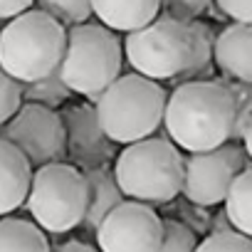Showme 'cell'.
Masks as SVG:
<instances>
[{"instance_id":"obj_21","label":"cell","mask_w":252,"mask_h":252,"mask_svg":"<svg viewBox=\"0 0 252 252\" xmlns=\"http://www.w3.org/2000/svg\"><path fill=\"white\" fill-rule=\"evenodd\" d=\"M222 82L227 84V89L232 92V99H235V129H232L230 141H240L245 126L252 116V82H240V79H230V77H222Z\"/></svg>"},{"instance_id":"obj_11","label":"cell","mask_w":252,"mask_h":252,"mask_svg":"<svg viewBox=\"0 0 252 252\" xmlns=\"http://www.w3.org/2000/svg\"><path fill=\"white\" fill-rule=\"evenodd\" d=\"M60 116L64 124L67 156L74 166L89 171L101 168L114 158V141L104 134L92 104H69Z\"/></svg>"},{"instance_id":"obj_5","label":"cell","mask_w":252,"mask_h":252,"mask_svg":"<svg viewBox=\"0 0 252 252\" xmlns=\"http://www.w3.org/2000/svg\"><path fill=\"white\" fill-rule=\"evenodd\" d=\"M124 47L114 30L106 25H69L67 45L60 62V77L74 94H84L92 101L121 74Z\"/></svg>"},{"instance_id":"obj_12","label":"cell","mask_w":252,"mask_h":252,"mask_svg":"<svg viewBox=\"0 0 252 252\" xmlns=\"http://www.w3.org/2000/svg\"><path fill=\"white\" fill-rule=\"evenodd\" d=\"M213 57L222 77L252 82V23H232L215 35Z\"/></svg>"},{"instance_id":"obj_23","label":"cell","mask_w":252,"mask_h":252,"mask_svg":"<svg viewBox=\"0 0 252 252\" xmlns=\"http://www.w3.org/2000/svg\"><path fill=\"white\" fill-rule=\"evenodd\" d=\"M198 247L195 232L181 222V220H163V237H161V250L163 252H190Z\"/></svg>"},{"instance_id":"obj_9","label":"cell","mask_w":252,"mask_h":252,"mask_svg":"<svg viewBox=\"0 0 252 252\" xmlns=\"http://www.w3.org/2000/svg\"><path fill=\"white\" fill-rule=\"evenodd\" d=\"M250 166V154L245 146H237L232 141H225L218 149L210 151H195L190 158H186V173H183V195L200 205L210 208L225 200L235 176Z\"/></svg>"},{"instance_id":"obj_25","label":"cell","mask_w":252,"mask_h":252,"mask_svg":"<svg viewBox=\"0 0 252 252\" xmlns=\"http://www.w3.org/2000/svg\"><path fill=\"white\" fill-rule=\"evenodd\" d=\"M210 3L213 0H161V15L193 23L210 8Z\"/></svg>"},{"instance_id":"obj_14","label":"cell","mask_w":252,"mask_h":252,"mask_svg":"<svg viewBox=\"0 0 252 252\" xmlns=\"http://www.w3.org/2000/svg\"><path fill=\"white\" fill-rule=\"evenodd\" d=\"M92 13L114 32H131L161 13V0H92Z\"/></svg>"},{"instance_id":"obj_4","label":"cell","mask_w":252,"mask_h":252,"mask_svg":"<svg viewBox=\"0 0 252 252\" xmlns=\"http://www.w3.org/2000/svg\"><path fill=\"white\" fill-rule=\"evenodd\" d=\"M64 45V25L40 8H28L0 30V67L23 84L40 79L60 67Z\"/></svg>"},{"instance_id":"obj_26","label":"cell","mask_w":252,"mask_h":252,"mask_svg":"<svg viewBox=\"0 0 252 252\" xmlns=\"http://www.w3.org/2000/svg\"><path fill=\"white\" fill-rule=\"evenodd\" d=\"M220 13L235 23H252V0H215Z\"/></svg>"},{"instance_id":"obj_27","label":"cell","mask_w":252,"mask_h":252,"mask_svg":"<svg viewBox=\"0 0 252 252\" xmlns=\"http://www.w3.org/2000/svg\"><path fill=\"white\" fill-rule=\"evenodd\" d=\"M32 3H35V0H0V20H10V18L20 15Z\"/></svg>"},{"instance_id":"obj_1","label":"cell","mask_w":252,"mask_h":252,"mask_svg":"<svg viewBox=\"0 0 252 252\" xmlns=\"http://www.w3.org/2000/svg\"><path fill=\"white\" fill-rule=\"evenodd\" d=\"M163 126L171 141L188 154L218 149L232 139V92L222 79L181 82L166 101Z\"/></svg>"},{"instance_id":"obj_6","label":"cell","mask_w":252,"mask_h":252,"mask_svg":"<svg viewBox=\"0 0 252 252\" xmlns=\"http://www.w3.org/2000/svg\"><path fill=\"white\" fill-rule=\"evenodd\" d=\"M25 205L45 232H69L82 225L87 210V178L72 163L50 161L37 166Z\"/></svg>"},{"instance_id":"obj_7","label":"cell","mask_w":252,"mask_h":252,"mask_svg":"<svg viewBox=\"0 0 252 252\" xmlns=\"http://www.w3.org/2000/svg\"><path fill=\"white\" fill-rule=\"evenodd\" d=\"M195 32L190 23L161 15L149 25L131 30L124 42V55L134 72L151 79H176L193 57Z\"/></svg>"},{"instance_id":"obj_24","label":"cell","mask_w":252,"mask_h":252,"mask_svg":"<svg viewBox=\"0 0 252 252\" xmlns=\"http://www.w3.org/2000/svg\"><path fill=\"white\" fill-rule=\"evenodd\" d=\"M23 106V82L0 67V126L10 121Z\"/></svg>"},{"instance_id":"obj_22","label":"cell","mask_w":252,"mask_h":252,"mask_svg":"<svg viewBox=\"0 0 252 252\" xmlns=\"http://www.w3.org/2000/svg\"><path fill=\"white\" fill-rule=\"evenodd\" d=\"M198 250H227V252H252V237L235 230V227H222L213 230L203 242H198Z\"/></svg>"},{"instance_id":"obj_18","label":"cell","mask_w":252,"mask_h":252,"mask_svg":"<svg viewBox=\"0 0 252 252\" xmlns=\"http://www.w3.org/2000/svg\"><path fill=\"white\" fill-rule=\"evenodd\" d=\"M193 32H195V47H193V57H190V64L176 77L178 82H190V79H208L210 77V69L215 64V57H213V45H215V35L213 30L200 23V20H193Z\"/></svg>"},{"instance_id":"obj_10","label":"cell","mask_w":252,"mask_h":252,"mask_svg":"<svg viewBox=\"0 0 252 252\" xmlns=\"http://www.w3.org/2000/svg\"><path fill=\"white\" fill-rule=\"evenodd\" d=\"M104 252H156L161 250L163 220L141 200H121L94 230Z\"/></svg>"},{"instance_id":"obj_8","label":"cell","mask_w":252,"mask_h":252,"mask_svg":"<svg viewBox=\"0 0 252 252\" xmlns=\"http://www.w3.org/2000/svg\"><path fill=\"white\" fill-rule=\"evenodd\" d=\"M0 139L18 146L32 168L50 161H62L67 156V139L62 116L45 104L25 101L10 121L0 126Z\"/></svg>"},{"instance_id":"obj_2","label":"cell","mask_w":252,"mask_h":252,"mask_svg":"<svg viewBox=\"0 0 252 252\" xmlns=\"http://www.w3.org/2000/svg\"><path fill=\"white\" fill-rule=\"evenodd\" d=\"M168 94L144 74H119L96 96V119L114 144H134L154 136L163 124Z\"/></svg>"},{"instance_id":"obj_28","label":"cell","mask_w":252,"mask_h":252,"mask_svg":"<svg viewBox=\"0 0 252 252\" xmlns=\"http://www.w3.org/2000/svg\"><path fill=\"white\" fill-rule=\"evenodd\" d=\"M57 250H79V252H94L96 247L94 245H87L82 240H69V242H60Z\"/></svg>"},{"instance_id":"obj_15","label":"cell","mask_w":252,"mask_h":252,"mask_svg":"<svg viewBox=\"0 0 252 252\" xmlns=\"http://www.w3.org/2000/svg\"><path fill=\"white\" fill-rule=\"evenodd\" d=\"M87 178V210L82 218V227H87L89 232H94L101 220L126 198L114 178V171H109L106 166L101 168H89L84 171Z\"/></svg>"},{"instance_id":"obj_19","label":"cell","mask_w":252,"mask_h":252,"mask_svg":"<svg viewBox=\"0 0 252 252\" xmlns=\"http://www.w3.org/2000/svg\"><path fill=\"white\" fill-rule=\"evenodd\" d=\"M69 94H72V89L60 77V69L23 84V101H35V104H45V106H52V109L64 104L69 99Z\"/></svg>"},{"instance_id":"obj_16","label":"cell","mask_w":252,"mask_h":252,"mask_svg":"<svg viewBox=\"0 0 252 252\" xmlns=\"http://www.w3.org/2000/svg\"><path fill=\"white\" fill-rule=\"evenodd\" d=\"M222 203L230 225L252 237V166L242 168L235 176Z\"/></svg>"},{"instance_id":"obj_17","label":"cell","mask_w":252,"mask_h":252,"mask_svg":"<svg viewBox=\"0 0 252 252\" xmlns=\"http://www.w3.org/2000/svg\"><path fill=\"white\" fill-rule=\"evenodd\" d=\"M0 250H30V252H47L50 242L40 225L18 218L0 220Z\"/></svg>"},{"instance_id":"obj_13","label":"cell","mask_w":252,"mask_h":252,"mask_svg":"<svg viewBox=\"0 0 252 252\" xmlns=\"http://www.w3.org/2000/svg\"><path fill=\"white\" fill-rule=\"evenodd\" d=\"M30 181L32 163L28 161V156L10 141L0 139V215L15 213L25 205Z\"/></svg>"},{"instance_id":"obj_20","label":"cell","mask_w":252,"mask_h":252,"mask_svg":"<svg viewBox=\"0 0 252 252\" xmlns=\"http://www.w3.org/2000/svg\"><path fill=\"white\" fill-rule=\"evenodd\" d=\"M37 8L57 18L62 25H79L87 23L92 13V0H35Z\"/></svg>"},{"instance_id":"obj_3","label":"cell","mask_w":252,"mask_h":252,"mask_svg":"<svg viewBox=\"0 0 252 252\" xmlns=\"http://www.w3.org/2000/svg\"><path fill=\"white\" fill-rule=\"evenodd\" d=\"M186 158L168 139L146 136L126 149L114 161V178L126 198L149 205L171 203L183 190Z\"/></svg>"},{"instance_id":"obj_29","label":"cell","mask_w":252,"mask_h":252,"mask_svg":"<svg viewBox=\"0 0 252 252\" xmlns=\"http://www.w3.org/2000/svg\"><path fill=\"white\" fill-rule=\"evenodd\" d=\"M242 146H245V151L250 154V158H252V116H250V121H247V126H245V131H242Z\"/></svg>"}]
</instances>
